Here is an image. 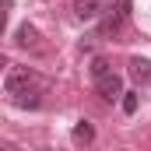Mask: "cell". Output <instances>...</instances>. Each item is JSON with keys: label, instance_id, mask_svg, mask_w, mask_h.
I'll list each match as a JSON object with an SVG mask.
<instances>
[{"label": "cell", "instance_id": "4", "mask_svg": "<svg viewBox=\"0 0 151 151\" xmlns=\"http://www.w3.org/2000/svg\"><path fill=\"white\" fill-rule=\"evenodd\" d=\"M130 77L141 84V88H151V60H144V56H130Z\"/></svg>", "mask_w": 151, "mask_h": 151}, {"label": "cell", "instance_id": "5", "mask_svg": "<svg viewBox=\"0 0 151 151\" xmlns=\"http://www.w3.org/2000/svg\"><path fill=\"white\" fill-rule=\"evenodd\" d=\"M14 46H21V49H42V42H39V28H35V25H18V32H14Z\"/></svg>", "mask_w": 151, "mask_h": 151}, {"label": "cell", "instance_id": "6", "mask_svg": "<svg viewBox=\"0 0 151 151\" xmlns=\"http://www.w3.org/2000/svg\"><path fill=\"white\" fill-rule=\"evenodd\" d=\"M102 11H106L102 0H74V18H81V21H95Z\"/></svg>", "mask_w": 151, "mask_h": 151}, {"label": "cell", "instance_id": "2", "mask_svg": "<svg viewBox=\"0 0 151 151\" xmlns=\"http://www.w3.org/2000/svg\"><path fill=\"white\" fill-rule=\"evenodd\" d=\"M127 18H130V0H119V7H116V11H109V14L102 18L99 35H119V28L127 25Z\"/></svg>", "mask_w": 151, "mask_h": 151}, {"label": "cell", "instance_id": "7", "mask_svg": "<svg viewBox=\"0 0 151 151\" xmlns=\"http://www.w3.org/2000/svg\"><path fill=\"white\" fill-rule=\"evenodd\" d=\"M70 137H74L77 144H91V141H95V127H91L88 119H81V123L74 127V134H70Z\"/></svg>", "mask_w": 151, "mask_h": 151}, {"label": "cell", "instance_id": "1", "mask_svg": "<svg viewBox=\"0 0 151 151\" xmlns=\"http://www.w3.org/2000/svg\"><path fill=\"white\" fill-rule=\"evenodd\" d=\"M39 88V77L28 70V67H7V74H4V91H7V99L14 102V99H21V95H28V91H35Z\"/></svg>", "mask_w": 151, "mask_h": 151}, {"label": "cell", "instance_id": "9", "mask_svg": "<svg viewBox=\"0 0 151 151\" xmlns=\"http://www.w3.org/2000/svg\"><path fill=\"white\" fill-rule=\"evenodd\" d=\"M123 113H137V91H123Z\"/></svg>", "mask_w": 151, "mask_h": 151}, {"label": "cell", "instance_id": "8", "mask_svg": "<svg viewBox=\"0 0 151 151\" xmlns=\"http://www.w3.org/2000/svg\"><path fill=\"white\" fill-rule=\"evenodd\" d=\"M106 74H113V63L102 60V56H95V60H91V77L99 81V77H106Z\"/></svg>", "mask_w": 151, "mask_h": 151}, {"label": "cell", "instance_id": "3", "mask_svg": "<svg viewBox=\"0 0 151 151\" xmlns=\"http://www.w3.org/2000/svg\"><path fill=\"white\" fill-rule=\"evenodd\" d=\"M95 91H99L102 99H109V102H113V99H119V95H123V81H119V74L99 77V81H95Z\"/></svg>", "mask_w": 151, "mask_h": 151}]
</instances>
